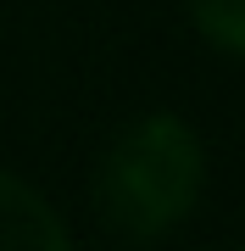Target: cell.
<instances>
[{"label":"cell","mask_w":245,"mask_h":251,"mask_svg":"<svg viewBox=\"0 0 245 251\" xmlns=\"http://www.w3.org/2000/svg\"><path fill=\"white\" fill-rule=\"evenodd\" d=\"M206 196V145L184 112H139L111 134L95 168L100 218L123 240H167Z\"/></svg>","instance_id":"obj_1"},{"label":"cell","mask_w":245,"mask_h":251,"mask_svg":"<svg viewBox=\"0 0 245 251\" xmlns=\"http://www.w3.org/2000/svg\"><path fill=\"white\" fill-rule=\"evenodd\" d=\"M234 251H245V246H234Z\"/></svg>","instance_id":"obj_4"},{"label":"cell","mask_w":245,"mask_h":251,"mask_svg":"<svg viewBox=\"0 0 245 251\" xmlns=\"http://www.w3.org/2000/svg\"><path fill=\"white\" fill-rule=\"evenodd\" d=\"M184 17L200 34V45L245 62V0H184Z\"/></svg>","instance_id":"obj_3"},{"label":"cell","mask_w":245,"mask_h":251,"mask_svg":"<svg viewBox=\"0 0 245 251\" xmlns=\"http://www.w3.org/2000/svg\"><path fill=\"white\" fill-rule=\"evenodd\" d=\"M0 251H73V229L50 196H39L11 168H0Z\"/></svg>","instance_id":"obj_2"}]
</instances>
